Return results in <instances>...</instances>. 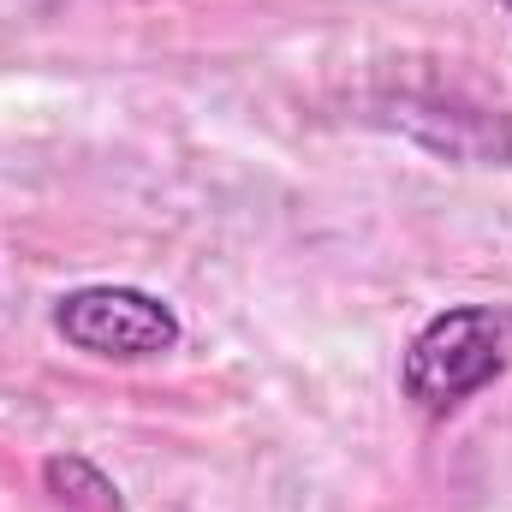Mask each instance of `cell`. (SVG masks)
I'll return each mask as SVG.
<instances>
[{
    "label": "cell",
    "instance_id": "obj_3",
    "mask_svg": "<svg viewBox=\"0 0 512 512\" xmlns=\"http://www.w3.org/2000/svg\"><path fill=\"white\" fill-rule=\"evenodd\" d=\"M42 483H48V495H54L60 507H72V512H126L120 483H114L96 459H84V453H54V459H42Z\"/></svg>",
    "mask_w": 512,
    "mask_h": 512
},
{
    "label": "cell",
    "instance_id": "obj_1",
    "mask_svg": "<svg viewBox=\"0 0 512 512\" xmlns=\"http://www.w3.org/2000/svg\"><path fill=\"white\" fill-rule=\"evenodd\" d=\"M501 376H507V316L489 304H453L429 316L399 358V393L423 417L459 411L471 393H483Z\"/></svg>",
    "mask_w": 512,
    "mask_h": 512
},
{
    "label": "cell",
    "instance_id": "obj_4",
    "mask_svg": "<svg viewBox=\"0 0 512 512\" xmlns=\"http://www.w3.org/2000/svg\"><path fill=\"white\" fill-rule=\"evenodd\" d=\"M501 6H507V12H512V0H501Z\"/></svg>",
    "mask_w": 512,
    "mask_h": 512
},
{
    "label": "cell",
    "instance_id": "obj_2",
    "mask_svg": "<svg viewBox=\"0 0 512 512\" xmlns=\"http://www.w3.org/2000/svg\"><path fill=\"white\" fill-rule=\"evenodd\" d=\"M54 334L84 358L143 364V358H167L185 340V322L167 298L102 280V286H78L54 304Z\"/></svg>",
    "mask_w": 512,
    "mask_h": 512
}]
</instances>
